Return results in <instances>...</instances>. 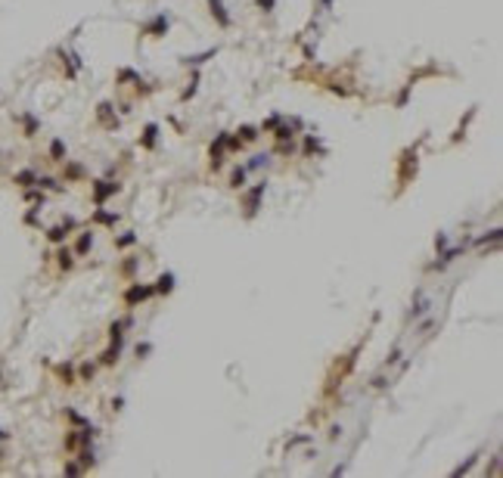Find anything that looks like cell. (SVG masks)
I'll use <instances>...</instances> for the list:
<instances>
[{"label":"cell","instance_id":"ffe728a7","mask_svg":"<svg viewBox=\"0 0 503 478\" xmlns=\"http://www.w3.org/2000/svg\"><path fill=\"white\" fill-rule=\"evenodd\" d=\"M65 416H68L71 422H75V426H87V419H84L81 413H75V410H65Z\"/></svg>","mask_w":503,"mask_h":478},{"label":"cell","instance_id":"e0dca14e","mask_svg":"<svg viewBox=\"0 0 503 478\" xmlns=\"http://www.w3.org/2000/svg\"><path fill=\"white\" fill-rule=\"evenodd\" d=\"M118 351H121V348H118V345H112L109 351L103 354V363H115V360H118Z\"/></svg>","mask_w":503,"mask_h":478},{"label":"cell","instance_id":"52a82bcc","mask_svg":"<svg viewBox=\"0 0 503 478\" xmlns=\"http://www.w3.org/2000/svg\"><path fill=\"white\" fill-rule=\"evenodd\" d=\"M165 28H168V19L165 16H155V19L146 25V34H165Z\"/></svg>","mask_w":503,"mask_h":478},{"label":"cell","instance_id":"d6986e66","mask_svg":"<svg viewBox=\"0 0 503 478\" xmlns=\"http://www.w3.org/2000/svg\"><path fill=\"white\" fill-rule=\"evenodd\" d=\"M34 131H38V121L31 115H25V137H34Z\"/></svg>","mask_w":503,"mask_h":478},{"label":"cell","instance_id":"603a6c76","mask_svg":"<svg viewBox=\"0 0 503 478\" xmlns=\"http://www.w3.org/2000/svg\"><path fill=\"white\" fill-rule=\"evenodd\" d=\"M56 373H59V376H62L65 382H71V366H68V363H62V366H59V370H56Z\"/></svg>","mask_w":503,"mask_h":478},{"label":"cell","instance_id":"7c38bea8","mask_svg":"<svg viewBox=\"0 0 503 478\" xmlns=\"http://www.w3.org/2000/svg\"><path fill=\"white\" fill-rule=\"evenodd\" d=\"M239 134H242V137H239L242 143H252V140L258 137V127H252V124H242V127H239Z\"/></svg>","mask_w":503,"mask_h":478},{"label":"cell","instance_id":"30bf717a","mask_svg":"<svg viewBox=\"0 0 503 478\" xmlns=\"http://www.w3.org/2000/svg\"><path fill=\"white\" fill-rule=\"evenodd\" d=\"M91 246H94V233H81L75 252H78V255H87V252H91Z\"/></svg>","mask_w":503,"mask_h":478},{"label":"cell","instance_id":"f1b7e54d","mask_svg":"<svg viewBox=\"0 0 503 478\" xmlns=\"http://www.w3.org/2000/svg\"><path fill=\"white\" fill-rule=\"evenodd\" d=\"M258 7L261 10H274V0H258Z\"/></svg>","mask_w":503,"mask_h":478},{"label":"cell","instance_id":"ba28073f","mask_svg":"<svg viewBox=\"0 0 503 478\" xmlns=\"http://www.w3.org/2000/svg\"><path fill=\"white\" fill-rule=\"evenodd\" d=\"M16 183H19V187H34V183H38V174H34V171H19V174H16Z\"/></svg>","mask_w":503,"mask_h":478},{"label":"cell","instance_id":"7a4b0ae2","mask_svg":"<svg viewBox=\"0 0 503 478\" xmlns=\"http://www.w3.org/2000/svg\"><path fill=\"white\" fill-rule=\"evenodd\" d=\"M115 193H118V183H109V180H97L94 183V202L97 205H103V202L109 196H115Z\"/></svg>","mask_w":503,"mask_h":478},{"label":"cell","instance_id":"7402d4cb","mask_svg":"<svg viewBox=\"0 0 503 478\" xmlns=\"http://www.w3.org/2000/svg\"><path fill=\"white\" fill-rule=\"evenodd\" d=\"M280 124V115H274V118H267L264 124H261V131H274V127Z\"/></svg>","mask_w":503,"mask_h":478},{"label":"cell","instance_id":"ac0fdd59","mask_svg":"<svg viewBox=\"0 0 503 478\" xmlns=\"http://www.w3.org/2000/svg\"><path fill=\"white\" fill-rule=\"evenodd\" d=\"M59 267H62V270H68V267H71V252H68V249H62V252H59Z\"/></svg>","mask_w":503,"mask_h":478},{"label":"cell","instance_id":"d4e9b609","mask_svg":"<svg viewBox=\"0 0 503 478\" xmlns=\"http://www.w3.org/2000/svg\"><path fill=\"white\" fill-rule=\"evenodd\" d=\"M68 177H84V168L81 165H68Z\"/></svg>","mask_w":503,"mask_h":478},{"label":"cell","instance_id":"4316f807","mask_svg":"<svg viewBox=\"0 0 503 478\" xmlns=\"http://www.w3.org/2000/svg\"><path fill=\"white\" fill-rule=\"evenodd\" d=\"M65 475H81V466H78V463H68V466H65Z\"/></svg>","mask_w":503,"mask_h":478},{"label":"cell","instance_id":"cb8c5ba5","mask_svg":"<svg viewBox=\"0 0 503 478\" xmlns=\"http://www.w3.org/2000/svg\"><path fill=\"white\" fill-rule=\"evenodd\" d=\"M314 149H320V143L314 137H308V140H304V152H314Z\"/></svg>","mask_w":503,"mask_h":478},{"label":"cell","instance_id":"277c9868","mask_svg":"<svg viewBox=\"0 0 503 478\" xmlns=\"http://www.w3.org/2000/svg\"><path fill=\"white\" fill-rule=\"evenodd\" d=\"M208 7H211V16H218V22L227 28V25H230V16L224 13V4H221V0H208Z\"/></svg>","mask_w":503,"mask_h":478},{"label":"cell","instance_id":"5b68a950","mask_svg":"<svg viewBox=\"0 0 503 478\" xmlns=\"http://www.w3.org/2000/svg\"><path fill=\"white\" fill-rule=\"evenodd\" d=\"M152 289L158 292V295H168V292L174 289V273H165V277H158V283H155Z\"/></svg>","mask_w":503,"mask_h":478},{"label":"cell","instance_id":"5bb4252c","mask_svg":"<svg viewBox=\"0 0 503 478\" xmlns=\"http://www.w3.org/2000/svg\"><path fill=\"white\" fill-rule=\"evenodd\" d=\"M47 239H50V243H62V239H65V227H50Z\"/></svg>","mask_w":503,"mask_h":478},{"label":"cell","instance_id":"3957f363","mask_svg":"<svg viewBox=\"0 0 503 478\" xmlns=\"http://www.w3.org/2000/svg\"><path fill=\"white\" fill-rule=\"evenodd\" d=\"M261 196H264V183H258V187L245 196V214H248V217L258 211V199H261Z\"/></svg>","mask_w":503,"mask_h":478},{"label":"cell","instance_id":"2e32d148","mask_svg":"<svg viewBox=\"0 0 503 478\" xmlns=\"http://www.w3.org/2000/svg\"><path fill=\"white\" fill-rule=\"evenodd\" d=\"M38 187H44V190H62L53 177H38Z\"/></svg>","mask_w":503,"mask_h":478},{"label":"cell","instance_id":"6da1fadb","mask_svg":"<svg viewBox=\"0 0 503 478\" xmlns=\"http://www.w3.org/2000/svg\"><path fill=\"white\" fill-rule=\"evenodd\" d=\"M155 295V289L152 286H140V283H134L128 292H124V304H140V301H146V298H152Z\"/></svg>","mask_w":503,"mask_h":478},{"label":"cell","instance_id":"9a60e30c","mask_svg":"<svg viewBox=\"0 0 503 478\" xmlns=\"http://www.w3.org/2000/svg\"><path fill=\"white\" fill-rule=\"evenodd\" d=\"M137 243V233H124V236H118V249H128V246H134Z\"/></svg>","mask_w":503,"mask_h":478},{"label":"cell","instance_id":"4fadbf2b","mask_svg":"<svg viewBox=\"0 0 503 478\" xmlns=\"http://www.w3.org/2000/svg\"><path fill=\"white\" fill-rule=\"evenodd\" d=\"M230 187H245V168H236V171H233V177H230Z\"/></svg>","mask_w":503,"mask_h":478},{"label":"cell","instance_id":"8fae6325","mask_svg":"<svg viewBox=\"0 0 503 478\" xmlns=\"http://www.w3.org/2000/svg\"><path fill=\"white\" fill-rule=\"evenodd\" d=\"M50 155H53V162H62L65 158V143L62 140H53L50 143Z\"/></svg>","mask_w":503,"mask_h":478},{"label":"cell","instance_id":"f546056e","mask_svg":"<svg viewBox=\"0 0 503 478\" xmlns=\"http://www.w3.org/2000/svg\"><path fill=\"white\" fill-rule=\"evenodd\" d=\"M4 438H7V432H0V441H4Z\"/></svg>","mask_w":503,"mask_h":478},{"label":"cell","instance_id":"484cf974","mask_svg":"<svg viewBox=\"0 0 503 478\" xmlns=\"http://www.w3.org/2000/svg\"><path fill=\"white\" fill-rule=\"evenodd\" d=\"M292 137V127H280L277 131V140H289Z\"/></svg>","mask_w":503,"mask_h":478},{"label":"cell","instance_id":"8992f818","mask_svg":"<svg viewBox=\"0 0 503 478\" xmlns=\"http://www.w3.org/2000/svg\"><path fill=\"white\" fill-rule=\"evenodd\" d=\"M155 137H158V124H146V131H143V149H152Z\"/></svg>","mask_w":503,"mask_h":478},{"label":"cell","instance_id":"44dd1931","mask_svg":"<svg viewBox=\"0 0 503 478\" xmlns=\"http://www.w3.org/2000/svg\"><path fill=\"white\" fill-rule=\"evenodd\" d=\"M94 373H97L94 363H84V366H81V379H94Z\"/></svg>","mask_w":503,"mask_h":478},{"label":"cell","instance_id":"83f0119b","mask_svg":"<svg viewBox=\"0 0 503 478\" xmlns=\"http://www.w3.org/2000/svg\"><path fill=\"white\" fill-rule=\"evenodd\" d=\"M81 463H84V466H94V453L84 450V453H81Z\"/></svg>","mask_w":503,"mask_h":478},{"label":"cell","instance_id":"9c48e42d","mask_svg":"<svg viewBox=\"0 0 503 478\" xmlns=\"http://www.w3.org/2000/svg\"><path fill=\"white\" fill-rule=\"evenodd\" d=\"M94 220H97V224H106V227H115V220H118V214H112V211H97L94 214Z\"/></svg>","mask_w":503,"mask_h":478}]
</instances>
